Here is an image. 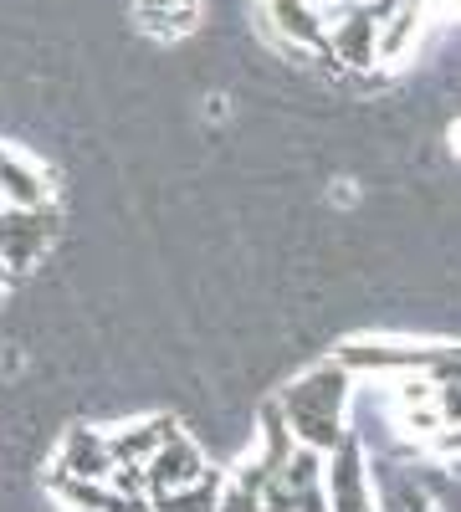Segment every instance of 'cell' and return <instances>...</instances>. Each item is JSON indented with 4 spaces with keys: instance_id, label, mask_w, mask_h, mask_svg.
I'll return each instance as SVG.
<instances>
[{
    "instance_id": "obj_1",
    "label": "cell",
    "mask_w": 461,
    "mask_h": 512,
    "mask_svg": "<svg viewBox=\"0 0 461 512\" xmlns=\"http://www.w3.org/2000/svg\"><path fill=\"white\" fill-rule=\"evenodd\" d=\"M349 384H354V374L339 364V359H328V364H313L303 379H292L287 390H282V400H277V410L287 415V425H292V436H298L303 446H313V451H333L344 441V400H349Z\"/></svg>"
},
{
    "instance_id": "obj_2",
    "label": "cell",
    "mask_w": 461,
    "mask_h": 512,
    "mask_svg": "<svg viewBox=\"0 0 461 512\" xmlns=\"http://www.w3.org/2000/svg\"><path fill=\"white\" fill-rule=\"evenodd\" d=\"M323 497H328V512H374L369 461H364V446L349 431L323 456Z\"/></svg>"
},
{
    "instance_id": "obj_3",
    "label": "cell",
    "mask_w": 461,
    "mask_h": 512,
    "mask_svg": "<svg viewBox=\"0 0 461 512\" xmlns=\"http://www.w3.org/2000/svg\"><path fill=\"white\" fill-rule=\"evenodd\" d=\"M57 221L47 205H0V262L11 272H26L47 251Z\"/></svg>"
},
{
    "instance_id": "obj_4",
    "label": "cell",
    "mask_w": 461,
    "mask_h": 512,
    "mask_svg": "<svg viewBox=\"0 0 461 512\" xmlns=\"http://www.w3.org/2000/svg\"><path fill=\"white\" fill-rule=\"evenodd\" d=\"M441 344H431V349H415V344H344L339 359L349 374H431L436 364H441Z\"/></svg>"
},
{
    "instance_id": "obj_5",
    "label": "cell",
    "mask_w": 461,
    "mask_h": 512,
    "mask_svg": "<svg viewBox=\"0 0 461 512\" xmlns=\"http://www.w3.org/2000/svg\"><path fill=\"white\" fill-rule=\"evenodd\" d=\"M139 466H144L149 497H154V492H170V487H185V482H195V477L211 472V466H205V456H200V446H195L185 431H175L164 446H154Z\"/></svg>"
},
{
    "instance_id": "obj_6",
    "label": "cell",
    "mask_w": 461,
    "mask_h": 512,
    "mask_svg": "<svg viewBox=\"0 0 461 512\" xmlns=\"http://www.w3.org/2000/svg\"><path fill=\"white\" fill-rule=\"evenodd\" d=\"M374 36H380V16L364 6V11H349L344 21L323 26V52H333V62H344V67L364 72V67L380 62V47H374Z\"/></svg>"
},
{
    "instance_id": "obj_7",
    "label": "cell",
    "mask_w": 461,
    "mask_h": 512,
    "mask_svg": "<svg viewBox=\"0 0 461 512\" xmlns=\"http://www.w3.org/2000/svg\"><path fill=\"white\" fill-rule=\"evenodd\" d=\"M57 472L62 477H108L113 472L108 436L88 431V425H72V431L62 436V451H57Z\"/></svg>"
},
{
    "instance_id": "obj_8",
    "label": "cell",
    "mask_w": 461,
    "mask_h": 512,
    "mask_svg": "<svg viewBox=\"0 0 461 512\" xmlns=\"http://www.w3.org/2000/svg\"><path fill=\"white\" fill-rule=\"evenodd\" d=\"M0 200L6 205H47V175L11 144H0Z\"/></svg>"
},
{
    "instance_id": "obj_9",
    "label": "cell",
    "mask_w": 461,
    "mask_h": 512,
    "mask_svg": "<svg viewBox=\"0 0 461 512\" xmlns=\"http://www.w3.org/2000/svg\"><path fill=\"white\" fill-rule=\"evenodd\" d=\"M134 21L159 41H175L200 26V0H134Z\"/></svg>"
},
{
    "instance_id": "obj_10",
    "label": "cell",
    "mask_w": 461,
    "mask_h": 512,
    "mask_svg": "<svg viewBox=\"0 0 461 512\" xmlns=\"http://www.w3.org/2000/svg\"><path fill=\"white\" fill-rule=\"evenodd\" d=\"M175 431H180L175 415H149V420H139V425H123V431H113V436H108V451H113V461H144L154 446H164Z\"/></svg>"
},
{
    "instance_id": "obj_11",
    "label": "cell",
    "mask_w": 461,
    "mask_h": 512,
    "mask_svg": "<svg viewBox=\"0 0 461 512\" xmlns=\"http://www.w3.org/2000/svg\"><path fill=\"white\" fill-rule=\"evenodd\" d=\"M267 16L272 26L287 36V41H298V47H323V11H313L308 0H267Z\"/></svg>"
},
{
    "instance_id": "obj_12",
    "label": "cell",
    "mask_w": 461,
    "mask_h": 512,
    "mask_svg": "<svg viewBox=\"0 0 461 512\" xmlns=\"http://www.w3.org/2000/svg\"><path fill=\"white\" fill-rule=\"evenodd\" d=\"M221 487H226V477L205 472V477H195V482H185V487L154 492V497H149V512H216Z\"/></svg>"
},
{
    "instance_id": "obj_13",
    "label": "cell",
    "mask_w": 461,
    "mask_h": 512,
    "mask_svg": "<svg viewBox=\"0 0 461 512\" xmlns=\"http://www.w3.org/2000/svg\"><path fill=\"white\" fill-rule=\"evenodd\" d=\"M292 446H298V436H292V425H287V415L277 410V400L262 410V456H257V466L267 477H277L282 472V461L292 456Z\"/></svg>"
},
{
    "instance_id": "obj_14",
    "label": "cell",
    "mask_w": 461,
    "mask_h": 512,
    "mask_svg": "<svg viewBox=\"0 0 461 512\" xmlns=\"http://www.w3.org/2000/svg\"><path fill=\"white\" fill-rule=\"evenodd\" d=\"M6 282H11V267H6V262H0V287H6Z\"/></svg>"
}]
</instances>
